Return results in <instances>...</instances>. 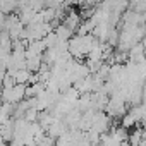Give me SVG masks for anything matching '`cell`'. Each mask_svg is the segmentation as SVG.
<instances>
[{"label":"cell","mask_w":146,"mask_h":146,"mask_svg":"<svg viewBox=\"0 0 146 146\" xmlns=\"http://www.w3.org/2000/svg\"><path fill=\"white\" fill-rule=\"evenodd\" d=\"M0 146H5V141H4V137L0 136Z\"/></svg>","instance_id":"52a82bcc"},{"label":"cell","mask_w":146,"mask_h":146,"mask_svg":"<svg viewBox=\"0 0 146 146\" xmlns=\"http://www.w3.org/2000/svg\"><path fill=\"white\" fill-rule=\"evenodd\" d=\"M76 4H79L83 7H95L98 4V0H76Z\"/></svg>","instance_id":"8992f818"},{"label":"cell","mask_w":146,"mask_h":146,"mask_svg":"<svg viewBox=\"0 0 146 146\" xmlns=\"http://www.w3.org/2000/svg\"><path fill=\"white\" fill-rule=\"evenodd\" d=\"M12 76L16 79V84H24V86H28L31 83V78H33V74H31L28 69H19V70L14 72Z\"/></svg>","instance_id":"3957f363"},{"label":"cell","mask_w":146,"mask_h":146,"mask_svg":"<svg viewBox=\"0 0 146 146\" xmlns=\"http://www.w3.org/2000/svg\"><path fill=\"white\" fill-rule=\"evenodd\" d=\"M53 33L57 35L58 41H69V40L72 38V35H74V33H72V31L64 24V23H62V24H57L55 29H53Z\"/></svg>","instance_id":"277c9868"},{"label":"cell","mask_w":146,"mask_h":146,"mask_svg":"<svg viewBox=\"0 0 146 146\" xmlns=\"http://www.w3.org/2000/svg\"><path fill=\"white\" fill-rule=\"evenodd\" d=\"M0 136L5 143H12L14 139V119H9L4 125H0Z\"/></svg>","instance_id":"7a4b0ae2"},{"label":"cell","mask_w":146,"mask_h":146,"mask_svg":"<svg viewBox=\"0 0 146 146\" xmlns=\"http://www.w3.org/2000/svg\"><path fill=\"white\" fill-rule=\"evenodd\" d=\"M16 86V79H14V76L12 74H7L4 76V79H2V90H11V88H14Z\"/></svg>","instance_id":"5b68a950"},{"label":"cell","mask_w":146,"mask_h":146,"mask_svg":"<svg viewBox=\"0 0 146 146\" xmlns=\"http://www.w3.org/2000/svg\"><path fill=\"white\" fill-rule=\"evenodd\" d=\"M81 16H79V12H74V11H70L67 16H65V19H64V24L74 33V31H78V28L81 26Z\"/></svg>","instance_id":"6da1fadb"}]
</instances>
